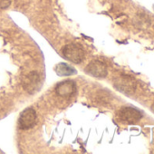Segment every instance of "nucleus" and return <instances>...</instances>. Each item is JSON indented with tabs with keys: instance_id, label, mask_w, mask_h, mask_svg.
<instances>
[{
	"instance_id": "f257e3e1",
	"label": "nucleus",
	"mask_w": 154,
	"mask_h": 154,
	"mask_svg": "<svg viewBox=\"0 0 154 154\" xmlns=\"http://www.w3.org/2000/svg\"><path fill=\"white\" fill-rule=\"evenodd\" d=\"M63 55L72 63H80L85 58V52L79 45L69 44L63 48Z\"/></svg>"
},
{
	"instance_id": "0eeeda50",
	"label": "nucleus",
	"mask_w": 154,
	"mask_h": 154,
	"mask_svg": "<svg viewBox=\"0 0 154 154\" xmlns=\"http://www.w3.org/2000/svg\"><path fill=\"white\" fill-rule=\"evenodd\" d=\"M55 92L59 96L68 97L76 93L75 83L72 80H66L58 84L55 87Z\"/></svg>"
},
{
	"instance_id": "1a4fd4ad",
	"label": "nucleus",
	"mask_w": 154,
	"mask_h": 154,
	"mask_svg": "<svg viewBox=\"0 0 154 154\" xmlns=\"http://www.w3.org/2000/svg\"><path fill=\"white\" fill-rule=\"evenodd\" d=\"M11 4V0H0V8H8Z\"/></svg>"
},
{
	"instance_id": "6e6552de",
	"label": "nucleus",
	"mask_w": 154,
	"mask_h": 154,
	"mask_svg": "<svg viewBox=\"0 0 154 154\" xmlns=\"http://www.w3.org/2000/svg\"><path fill=\"white\" fill-rule=\"evenodd\" d=\"M55 72L60 76H69V75H72L73 73L76 72L74 68H72V66H70L64 63H58L55 66Z\"/></svg>"
},
{
	"instance_id": "7ed1b4c3",
	"label": "nucleus",
	"mask_w": 154,
	"mask_h": 154,
	"mask_svg": "<svg viewBox=\"0 0 154 154\" xmlns=\"http://www.w3.org/2000/svg\"><path fill=\"white\" fill-rule=\"evenodd\" d=\"M114 86L116 89L125 94H132L135 91V82L131 76L120 75L114 79Z\"/></svg>"
},
{
	"instance_id": "9d476101",
	"label": "nucleus",
	"mask_w": 154,
	"mask_h": 154,
	"mask_svg": "<svg viewBox=\"0 0 154 154\" xmlns=\"http://www.w3.org/2000/svg\"><path fill=\"white\" fill-rule=\"evenodd\" d=\"M151 109H152V111L154 112V103H152V106H151Z\"/></svg>"
},
{
	"instance_id": "f03ea898",
	"label": "nucleus",
	"mask_w": 154,
	"mask_h": 154,
	"mask_svg": "<svg viewBox=\"0 0 154 154\" xmlns=\"http://www.w3.org/2000/svg\"><path fill=\"white\" fill-rule=\"evenodd\" d=\"M118 118L121 122L127 124H134L138 122L141 118V112L132 107H122L118 112Z\"/></svg>"
},
{
	"instance_id": "423d86ee",
	"label": "nucleus",
	"mask_w": 154,
	"mask_h": 154,
	"mask_svg": "<svg viewBox=\"0 0 154 154\" xmlns=\"http://www.w3.org/2000/svg\"><path fill=\"white\" fill-rule=\"evenodd\" d=\"M36 120V112L33 108H27L24 110L19 117V127L24 130L30 129L34 126Z\"/></svg>"
},
{
	"instance_id": "20e7f679",
	"label": "nucleus",
	"mask_w": 154,
	"mask_h": 154,
	"mask_svg": "<svg viewBox=\"0 0 154 154\" xmlns=\"http://www.w3.org/2000/svg\"><path fill=\"white\" fill-rule=\"evenodd\" d=\"M41 80H40V76L36 72H31L27 75H26L23 79V88L28 93V94H35L36 93L39 88Z\"/></svg>"
},
{
	"instance_id": "39448f33",
	"label": "nucleus",
	"mask_w": 154,
	"mask_h": 154,
	"mask_svg": "<svg viewBox=\"0 0 154 154\" xmlns=\"http://www.w3.org/2000/svg\"><path fill=\"white\" fill-rule=\"evenodd\" d=\"M85 72L88 74L95 77V78H100V79L101 78H104V77H106L107 74H108L106 65L103 62L98 61V60L91 62L86 66Z\"/></svg>"
}]
</instances>
